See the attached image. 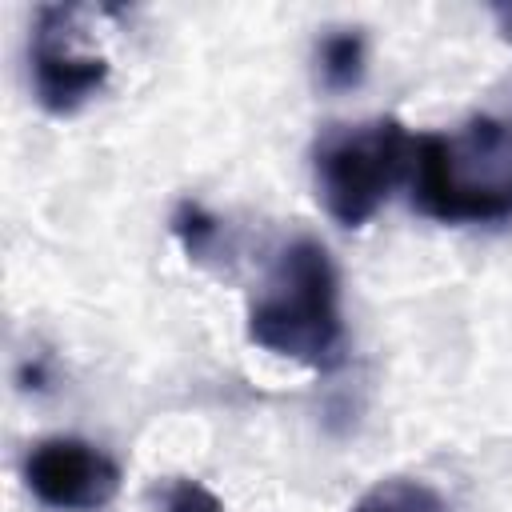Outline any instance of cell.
Listing matches in <instances>:
<instances>
[{
    "instance_id": "obj_4",
    "label": "cell",
    "mask_w": 512,
    "mask_h": 512,
    "mask_svg": "<svg viewBox=\"0 0 512 512\" xmlns=\"http://www.w3.org/2000/svg\"><path fill=\"white\" fill-rule=\"evenodd\" d=\"M84 8L76 4H44L36 8L32 36H28V72H32V96L48 116H72L80 112L96 92H104L112 64L80 44V20Z\"/></svg>"
},
{
    "instance_id": "obj_6",
    "label": "cell",
    "mask_w": 512,
    "mask_h": 512,
    "mask_svg": "<svg viewBox=\"0 0 512 512\" xmlns=\"http://www.w3.org/2000/svg\"><path fill=\"white\" fill-rule=\"evenodd\" d=\"M364 64H368V48L360 28H332L316 44V76L328 92H352L364 80Z\"/></svg>"
},
{
    "instance_id": "obj_5",
    "label": "cell",
    "mask_w": 512,
    "mask_h": 512,
    "mask_svg": "<svg viewBox=\"0 0 512 512\" xmlns=\"http://www.w3.org/2000/svg\"><path fill=\"white\" fill-rule=\"evenodd\" d=\"M28 492L52 512H100L120 496V464L92 440L44 436L24 456Z\"/></svg>"
},
{
    "instance_id": "obj_9",
    "label": "cell",
    "mask_w": 512,
    "mask_h": 512,
    "mask_svg": "<svg viewBox=\"0 0 512 512\" xmlns=\"http://www.w3.org/2000/svg\"><path fill=\"white\" fill-rule=\"evenodd\" d=\"M164 512H228V508L212 488H204L200 480L180 476L164 492Z\"/></svg>"
},
{
    "instance_id": "obj_3",
    "label": "cell",
    "mask_w": 512,
    "mask_h": 512,
    "mask_svg": "<svg viewBox=\"0 0 512 512\" xmlns=\"http://www.w3.org/2000/svg\"><path fill=\"white\" fill-rule=\"evenodd\" d=\"M416 136L396 116H372L360 124H332L312 148V176L324 212L340 228H364L412 176Z\"/></svg>"
},
{
    "instance_id": "obj_7",
    "label": "cell",
    "mask_w": 512,
    "mask_h": 512,
    "mask_svg": "<svg viewBox=\"0 0 512 512\" xmlns=\"http://www.w3.org/2000/svg\"><path fill=\"white\" fill-rule=\"evenodd\" d=\"M352 512H452V508L432 484L412 476H388V480H376L352 504Z\"/></svg>"
},
{
    "instance_id": "obj_8",
    "label": "cell",
    "mask_w": 512,
    "mask_h": 512,
    "mask_svg": "<svg viewBox=\"0 0 512 512\" xmlns=\"http://www.w3.org/2000/svg\"><path fill=\"white\" fill-rule=\"evenodd\" d=\"M172 232L180 236V244H184L188 256L204 260V256L216 248V240H220V220H216L204 204H196V200H180L176 212H172Z\"/></svg>"
},
{
    "instance_id": "obj_1",
    "label": "cell",
    "mask_w": 512,
    "mask_h": 512,
    "mask_svg": "<svg viewBox=\"0 0 512 512\" xmlns=\"http://www.w3.org/2000/svg\"><path fill=\"white\" fill-rule=\"evenodd\" d=\"M412 208L440 224L512 220V116L480 112L452 132H420Z\"/></svg>"
},
{
    "instance_id": "obj_10",
    "label": "cell",
    "mask_w": 512,
    "mask_h": 512,
    "mask_svg": "<svg viewBox=\"0 0 512 512\" xmlns=\"http://www.w3.org/2000/svg\"><path fill=\"white\" fill-rule=\"evenodd\" d=\"M496 20H500V28L512 36V8H496Z\"/></svg>"
},
{
    "instance_id": "obj_2",
    "label": "cell",
    "mask_w": 512,
    "mask_h": 512,
    "mask_svg": "<svg viewBox=\"0 0 512 512\" xmlns=\"http://www.w3.org/2000/svg\"><path fill=\"white\" fill-rule=\"evenodd\" d=\"M248 340L316 372H332L344 360L340 272L320 240L296 236L280 248L264 288L248 304Z\"/></svg>"
}]
</instances>
